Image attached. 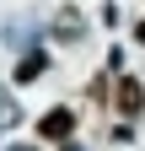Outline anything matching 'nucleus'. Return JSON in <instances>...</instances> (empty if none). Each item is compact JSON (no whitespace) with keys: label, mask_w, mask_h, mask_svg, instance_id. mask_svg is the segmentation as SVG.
<instances>
[{"label":"nucleus","mask_w":145,"mask_h":151,"mask_svg":"<svg viewBox=\"0 0 145 151\" xmlns=\"http://www.w3.org/2000/svg\"><path fill=\"white\" fill-rule=\"evenodd\" d=\"M38 135H43V140H70V135H75V113L54 103L43 119H38Z\"/></svg>","instance_id":"obj_1"},{"label":"nucleus","mask_w":145,"mask_h":151,"mask_svg":"<svg viewBox=\"0 0 145 151\" xmlns=\"http://www.w3.org/2000/svg\"><path fill=\"white\" fill-rule=\"evenodd\" d=\"M38 76H43V54H38V49H32V54H27V60H22V65H16V86H27V81H38Z\"/></svg>","instance_id":"obj_2"},{"label":"nucleus","mask_w":145,"mask_h":151,"mask_svg":"<svg viewBox=\"0 0 145 151\" xmlns=\"http://www.w3.org/2000/svg\"><path fill=\"white\" fill-rule=\"evenodd\" d=\"M16 119H22V108L11 103V92H0V129H11Z\"/></svg>","instance_id":"obj_3"},{"label":"nucleus","mask_w":145,"mask_h":151,"mask_svg":"<svg viewBox=\"0 0 145 151\" xmlns=\"http://www.w3.org/2000/svg\"><path fill=\"white\" fill-rule=\"evenodd\" d=\"M118 103H124V113H134V108H140V86L124 81V97H118Z\"/></svg>","instance_id":"obj_4"},{"label":"nucleus","mask_w":145,"mask_h":151,"mask_svg":"<svg viewBox=\"0 0 145 151\" xmlns=\"http://www.w3.org/2000/svg\"><path fill=\"white\" fill-rule=\"evenodd\" d=\"M6 151H38V146H6Z\"/></svg>","instance_id":"obj_5"},{"label":"nucleus","mask_w":145,"mask_h":151,"mask_svg":"<svg viewBox=\"0 0 145 151\" xmlns=\"http://www.w3.org/2000/svg\"><path fill=\"white\" fill-rule=\"evenodd\" d=\"M65 151H75V146H65Z\"/></svg>","instance_id":"obj_6"}]
</instances>
